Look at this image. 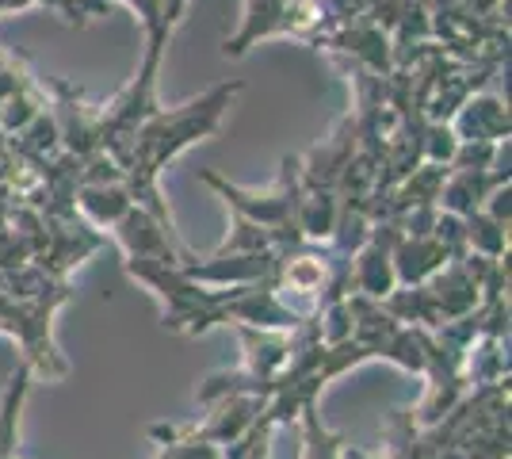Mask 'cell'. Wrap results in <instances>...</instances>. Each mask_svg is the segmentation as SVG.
Masks as SVG:
<instances>
[{
  "mask_svg": "<svg viewBox=\"0 0 512 459\" xmlns=\"http://www.w3.org/2000/svg\"><path fill=\"white\" fill-rule=\"evenodd\" d=\"M241 85H218L211 88L203 100H192L180 111H150L134 134L127 138V146L115 157V169L127 176V192L130 199L142 207V211H153L165 230H172V219L165 215V207L157 203V173L161 165L176 157L184 146H192L195 138L211 134L222 119V111L230 108V96H234Z\"/></svg>",
  "mask_w": 512,
  "mask_h": 459,
  "instance_id": "1",
  "label": "cell"
}]
</instances>
